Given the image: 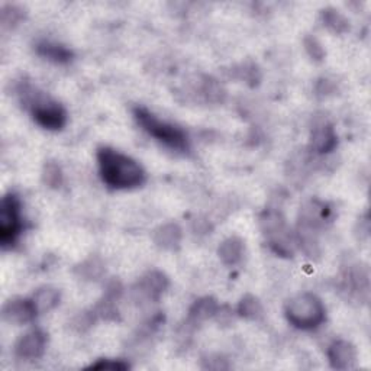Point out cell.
<instances>
[{
  "mask_svg": "<svg viewBox=\"0 0 371 371\" xmlns=\"http://www.w3.org/2000/svg\"><path fill=\"white\" fill-rule=\"evenodd\" d=\"M96 157L103 183L113 190L136 189L147 180V173L141 164L111 147L99 148Z\"/></svg>",
  "mask_w": 371,
  "mask_h": 371,
  "instance_id": "6da1fadb",
  "label": "cell"
},
{
  "mask_svg": "<svg viewBox=\"0 0 371 371\" xmlns=\"http://www.w3.org/2000/svg\"><path fill=\"white\" fill-rule=\"evenodd\" d=\"M133 116L150 136L156 138L160 144L176 151V153H188L189 151V138L180 126L168 123L166 121L158 119L148 109L138 106L133 109Z\"/></svg>",
  "mask_w": 371,
  "mask_h": 371,
  "instance_id": "7a4b0ae2",
  "label": "cell"
},
{
  "mask_svg": "<svg viewBox=\"0 0 371 371\" xmlns=\"http://www.w3.org/2000/svg\"><path fill=\"white\" fill-rule=\"evenodd\" d=\"M290 325L302 331L319 328L327 319V309L323 302L313 293H300L292 298L285 309Z\"/></svg>",
  "mask_w": 371,
  "mask_h": 371,
  "instance_id": "3957f363",
  "label": "cell"
},
{
  "mask_svg": "<svg viewBox=\"0 0 371 371\" xmlns=\"http://www.w3.org/2000/svg\"><path fill=\"white\" fill-rule=\"evenodd\" d=\"M25 103L29 106L34 121L44 129L60 131L67 123L66 109L56 101L44 98L35 93H24Z\"/></svg>",
  "mask_w": 371,
  "mask_h": 371,
  "instance_id": "277c9868",
  "label": "cell"
},
{
  "mask_svg": "<svg viewBox=\"0 0 371 371\" xmlns=\"http://www.w3.org/2000/svg\"><path fill=\"white\" fill-rule=\"evenodd\" d=\"M21 200L15 193H8L0 202V247L12 248L22 234L24 220Z\"/></svg>",
  "mask_w": 371,
  "mask_h": 371,
  "instance_id": "5b68a950",
  "label": "cell"
},
{
  "mask_svg": "<svg viewBox=\"0 0 371 371\" xmlns=\"http://www.w3.org/2000/svg\"><path fill=\"white\" fill-rule=\"evenodd\" d=\"M36 315H39V313H38L32 299L15 298V299L8 300L2 309L4 319L12 325L29 323L36 317Z\"/></svg>",
  "mask_w": 371,
  "mask_h": 371,
  "instance_id": "8992f818",
  "label": "cell"
},
{
  "mask_svg": "<svg viewBox=\"0 0 371 371\" xmlns=\"http://www.w3.org/2000/svg\"><path fill=\"white\" fill-rule=\"evenodd\" d=\"M46 348V334L41 330H32L22 335L15 344V354L24 360H36L42 357Z\"/></svg>",
  "mask_w": 371,
  "mask_h": 371,
  "instance_id": "52a82bcc",
  "label": "cell"
},
{
  "mask_svg": "<svg viewBox=\"0 0 371 371\" xmlns=\"http://www.w3.org/2000/svg\"><path fill=\"white\" fill-rule=\"evenodd\" d=\"M310 146L312 150L317 154H330L332 153L338 146V135L334 129V126L328 122L317 123L310 136Z\"/></svg>",
  "mask_w": 371,
  "mask_h": 371,
  "instance_id": "ba28073f",
  "label": "cell"
},
{
  "mask_svg": "<svg viewBox=\"0 0 371 371\" xmlns=\"http://www.w3.org/2000/svg\"><path fill=\"white\" fill-rule=\"evenodd\" d=\"M168 288V278L161 271L147 273L138 283V293L151 302H158L166 289Z\"/></svg>",
  "mask_w": 371,
  "mask_h": 371,
  "instance_id": "9c48e42d",
  "label": "cell"
},
{
  "mask_svg": "<svg viewBox=\"0 0 371 371\" xmlns=\"http://www.w3.org/2000/svg\"><path fill=\"white\" fill-rule=\"evenodd\" d=\"M328 360L332 368L348 370L357 360V351L351 342L340 340L332 342L328 348Z\"/></svg>",
  "mask_w": 371,
  "mask_h": 371,
  "instance_id": "30bf717a",
  "label": "cell"
},
{
  "mask_svg": "<svg viewBox=\"0 0 371 371\" xmlns=\"http://www.w3.org/2000/svg\"><path fill=\"white\" fill-rule=\"evenodd\" d=\"M35 51L44 60H49L56 64H67L73 60L74 54L67 46L56 44L51 41H41L35 45Z\"/></svg>",
  "mask_w": 371,
  "mask_h": 371,
  "instance_id": "8fae6325",
  "label": "cell"
},
{
  "mask_svg": "<svg viewBox=\"0 0 371 371\" xmlns=\"http://www.w3.org/2000/svg\"><path fill=\"white\" fill-rule=\"evenodd\" d=\"M154 243L163 250H174L181 243V229L177 223L161 225L154 232Z\"/></svg>",
  "mask_w": 371,
  "mask_h": 371,
  "instance_id": "7c38bea8",
  "label": "cell"
},
{
  "mask_svg": "<svg viewBox=\"0 0 371 371\" xmlns=\"http://www.w3.org/2000/svg\"><path fill=\"white\" fill-rule=\"evenodd\" d=\"M218 255L220 258V261L225 265H235L243 260L244 255V243L243 240L237 238V237H230L228 240H225L218 250Z\"/></svg>",
  "mask_w": 371,
  "mask_h": 371,
  "instance_id": "4fadbf2b",
  "label": "cell"
},
{
  "mask_svg": "<svg viewBox=\"0 0 371 371\" xmlns=\"http://www.w3.org/2000/svg\"><path fill=\"white\" fill-rule=\"evenodd\" d=\"M34 305L38 310V313H45L53 310L60 303V292L54 288L44 286L35 292L32 296Z\"/></svg>",
  "mask_w": 371,
  "mask_h": 371,
  "instance_id": "5bb4252c",
  "label": "cell"
},
{
  "mask_svg": "<svg viewBox=\"0 0 371 371\" xmlns=\"http://www.w3.org/2000/svg\"><path fill=\"white\" fill-rule=\"evenodd\" d=\"M219 310V305L213 298H202L193 303L189 312V317L192 322H203L210 317H215Z\"/></svg>",
  "mask_w": 371,
  "mask_h": 371,
  "instance_id": "9a60e30c",
  "label": "cell"
},
{
  "mask_svg": "<svg viewBox=\"0 0 371 371\" xmlns=\"http://www.w3.org/2000/svg\"><path fill=\"white\" fill-rule=\"evenodd\" d=\"M320 16H322L323 26H327L334 34H345L350 29L348 19L334 8L323 9Z\"/></svg>",
  "mask_w": 371,
  "mask_h": 371,
  "instance_id": "2e32d148",
  "label": "cell"
},
{
  "mask_svg": "<svg viewBox=\"0 0 371 371\" xmlns=\"http://www.w3.org/2000/svg\"><path fill=\"white\" fill-rule=\"evenodd\" d=\"M238 315L248 320H258L263 316V306L253 295H245L238 305Z\"/></svg>",
  "mask_w": 371,
  "mask_h": 371,
  "instance_id": "e0dca14e",
  "label": "cell"
},
{
  "mask_svg": "<svg viewBox=\"0 0 371 371\" xmlns=\"http://www.w3.org/2000/svg\"><path fill=\"white\" fill-rule=\"evenodd\" d=\"M42 180L51 189H59L63 184V171L59 164L50 161L44 166L42 170Z\"/></svg>",
  "mask_w": 371,
  "mask_h": 371,
  "instance_id": "ac0fdd59",
  "label": "cell"
},
{
  "mask_svg": "<svg viewBox=\"0 0 371 371\" xmlns=\"http://www.w3.org/2000/svg\"><path fill=\"white\" fill-rule=\"evenodd\" d=\"M129 368V364L123 360H109V358H102L98 360L96 362H93L87 367V370H105V371H125Z\"/></svg>",
  "mask_w": 371,
  "mask_h": 371,
  "instance_id": "d6986e66",
  "label": "cell"
},
{
  "mask_svg": "<svg viewBox=\"0 0 371 371\" xmlns=\"http://www.w3.org/2000/svg\"><path fill=\"white\" fill-rule=\"evenodd\" d=\"M303 45H305V50L309 54V57L317 63H320L325 59V50L322 44L315 38V36H306L303 39Z\"/></svg>",
  "mask_w": 371,
  "mask_h": 371,
  "instance_id": "ffe728a7",
  "label": "cell"
},
{
  "mask_svg": "<svg viewBox=\"0 0 371 371\" xmlns=\"http://www.w3.org/2000/svg\"><path fill=\"white\" fill-rule=\"evenodd\" d=\"M12 8V15L9 14V11L5 8L2 12V21L4 25H16L22 18H24V11L16 8V6H11Z\"/></svg>",
  "mask_w": 371,
  "mask_h": 371,
  "instance_id": "44dd1931",
  "label": "cell"
}]
</instances>
